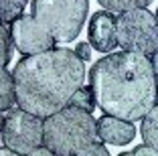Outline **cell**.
<instances>
[{"label": "cell", "instance_id": "1", "mask_svg": "<svg viewBox=\"0 0 158 156\" xmlns=\"http://www.w3.org/2000/svg\"><path fill=\"white\" fill-rule=\"evenodd\" d=\"M95 103L106 116L126 122L142 120L158 103L152 59L140 53H110L89 71Z\"/></svg>", "mask_w": 158, "mask_h": 156}, {"label": "cell", "instance_id": "2", "mask_svg": "<svg viewBox=\"0 0 158 156\" xmlns=\"http://www.w3.org/2000/svg\"><path fill=\"white\" fill-rule=\"evenodd\" d=\"M16 106L37 118L65 110L71 97L83 87V61L71 49H51L39 55L23 57L14 65Z\"/></svg>", "mask_w": 158, "mask_h": 156}, {"label": "cell", "instance_id": "3", "mask_svg": "<svg viewBox=\"0 0 158 156\" xmlns=\"http://www.w3.org/2000/svg\"><path fill=\"white\" fill-rule=\"evenodd\" d=\"M98 140V120L85 110L67 106L45 120L43 146L55 156H75Z\"/></svg>", "mask_w": 158, "mask_h": 156}, {"label": "cell", "instance_id": "4", "mask_svg": "<svg viewBox=\"0 0 158 156\" xmlns=\"http://www.w3.org/2000/svg\"><path fill=\"white\" fill-rule=\"evenodd\" d=\"M33 16L53 35L55 43L77 39L89 10L87 0H33Z\"/></svg>", "mask_w": 158, "mask_h": 156}, {"label": "cell", "instance_id": "5", "mask_svg": "<svg viewBox=\"0 0 158 156\" xmlns=\"http://www.w3.org/2000/svg\"><path fill=\"white\" fill-rule=\"evenodd\" d=\"M118 45L128 53L152 57L158 51L156 16L146 8L118 14Z\"/></svg>", "mask_w": 158, "mask_h": 156}, {"label": "cell", "instance_id": "6", "mask_svg": "<svg viewBox=\"0 0 158 156\" xmlns=\"http://www.w3.org/2000/svg\"><path fill=\"white\" fill-rule=\"evenodd\" d=\"M43 134H45L43 118H37L20 108H12L6 112L2 126V144L6 148L24 156L43 146Z\"/></svg>", "mask_w": 158, "mask_h": 156}, {"label": "cell", "instance_id": "7", "mask_svg": "<svg viewBox=\"0 0 158 156\" xmlns=\"http://www.w3.org/2000/svg\"><path fill=\"white\" fill-rule=\"evenodd\" d=\"M10 37L14 49L24 57L39 55L45 51L55 49V39L33 14H23L10 23Z\"/></svg>", "mask_w": 158, "mask_h": 156}, {"label": "cell", "instance_id": "8", "mask_svg": "<svg viewBox=\"0 0 158 156\" xmlns=\"http://www.w3.org/2000/svg\"><path fill=\"white\" fill-rule=\"evenodd\" d=\"M89 45L99 53L110 55L118 47V16L110 10H98L93 12L89 20Z\"/></svg>", "mask_w": 158, "mask_h": 156}, {"label": "cell", "instance_id": "9", "mask_svg": "<svg viewBox=\"0 0 158 156\" xmlns=\"http://www.w3.org/2000/svg\"><path fill=\"white\" fill-rule=\"evenodd\" d=\"M136 136V128L132 122H126L120 118L103 116L98 120V138L102 142L114 144V146H124L132 142Z\"/></svg>", "mask_w": 158, "mask_h": 156}, {"label": "cell", "instance_id": "10", "mask_svg": "<svg viewBox=\"0 0 158 156\" xmlns=\"http://www.w3.org/2000/svg\"><path fill=\"white\" fill-rule=\"evenodd\" d=\"M14 103H16L14 77L8 69H0V112L12 110Z\"/></svg>", "mask_w": 158, "mask_h": 156}, {"label": "cell", "instance_id": "11", "mask_svg": "<svg viewBox=\"0 0 158 156\" xmlns=\"http://www.w3.org/2000/svg\"><path fill=\"white\" fill-rule=\"evenodd\" d=\"M142 140L146 146L158 150V103L142 118Z\"/></svg>", "mask_w": 158, "mask_h": 156}, {"label": "cell", "instance_id": "12", "mask_svg": "<svg viewBox=\"0 0 158 156\" xmlns=\"http://www.w3.org/2000/svg\"><path fill=\"white\" fill-rule=\"evenodd\" d=\"M27 4L28 0H0V24H10L14 19L23 16Z\"/></svg>", "mask_w": 158, "mask_h": 156}, {"label": "cell", "instance_id": "13", "mask_svg": "<svg viewBox=\"0 0 158 156\" xmlns=\"http://www.w3.org/2000/svg\"><path fill=\"white\" fill-rule=\"evenodd\" d=\"M99 4L110 12H128V10H136V8H146L148 4H152V0H98Z\"/></svg>", "mask_w": 158, "mask_h": 156}, {"label": "cell", "instance_id": "14", "mask_svg": "<svg viewBox=\"0 0 158 156\" xmlns=\"http://www.w3.org/2000/svg\"><path fill=\"white\" fill-rule=\"evenodd\" d=\"M69 106L71 108H79V110H85V112L91 114L93 106H98V103H95V95H93L91 85H83V87H79V91L71 97Z\"/></svg>", "mask_w": 158, "mask_h": 156}, {"label": "cell", "instance_id": "15", "mask_svg": "<svg viewBox=\"0 0 158 156\" xmlns=\"http://www.w3.org/2000/svg\"><path fill=\"white\" fill-rule=\"evenodd\" d=\"M12 49L14 43L10 37V28L0 24V69H6V65L12 61Z\"/></svg>", "mask_w": 158, "mask_h": 156}, {"label": "cell", "instance_id": "16", "mask_svg": "<svg viewBox=\"0 0 158 156\" xmlns=\"http://www.w3.org/2000/svg\"><path fill=\"white\" fill-rule=\"evenodd\" d=\"M75 156H110V152H107V148L103 146V144L93 142V144H89L87 148H83L81 152H77Z\"/></svg>", "mask_w": 158, "mask_h": 156}, {"label": "cell", "instance_id": "17", "mask_svg": "<svg viewBox=\"0 0 158 156\" xmlns=\"http://www.w3.org/2000/svg\"><path fill=\"white\" fill-rule=\"evenodd\" d=\"M118 156H158V150H154L152 146H146V144H142V146L134 148V150L124 152V154H118Z\"/></svg>", "mask_w": 158, "mask_h": 156}, {"label": "cell", "instance_id": "18", "mask_svg": "<svg viewBox=\"0 0 158 156\" xmlns=\"http://www.w3.org/2000/svg\"><path fill=\"white\" fill-rule=\"evenodd\" d=\"M75 55H77L81 61H89L91 59V45H89V41L87 43H77Z\"/></svg>", "mask_w": 158, "mask_h": 156}, {"label": "cell", "instance_id": "19", "mask_svg": "<svg viewBox=\"0 0 158 156\" xmlns=\"http://www.w3.org/2000/svg\"><path fill=\"white\" fill-rule=\"evenodd\" d=\"M24 156H55L51 150L47 146H39L37 150H33V152H28V154H24Z\"/></svg>", "mask_w": 158, "mask_h": 156}, {"label": "cell", "instance_id": "20", "mask_svg": "<svg viewBox=\"0 0 158 156\" xmlns=\"http://www.w3.org/2000/svg\"><path fill=\"white\" fill-rule=\"evenodd\" d=\"M150 59H152V67H154V75H156V83H158V51L156 53H154L152 57H150Z\"/></svg>", "mask_w": 158, "mask_h": 156}, {"label": "cell", "instance_id": "21", "mask_svg": "<svg viewBox=\"0 0 158 156\" xmlns=\"http://www.w3.org/2000/svg\"><path fill=\"white\" fill-rule=\"evenodd\" d=\"M0 156H20L19 152H14V150H10V148H0Z\"/></svg>", "mask_w": 158, "mask_h": 156}, {"label": "cell", "instance_id": "22", "mask_svg": "<svg viewBox=\"0 0 158 156\" xmlns=\"http://www.w3.org/2000/svg\"><path fill=\"white\" fill-rule=\"evenodd\" d=\"M2 126H4V118L0 116V142H2Z\"/></svg>", "mask_w": 158, "mask_h": 156}, {"label": "cell", "instance_id": "23", "mask_svg": "<svg viewBox=\"0 0 158 156\" xmlns=\"http://www.w3.org/2000/svg\"><path fill=\"white\" fill-rule=\"evenodd\" d=\"M154 16H156V24H158V10H156V14H154Z\"/></svg>", "mask_w": 158, "mask_h": 156}]
</instances>
